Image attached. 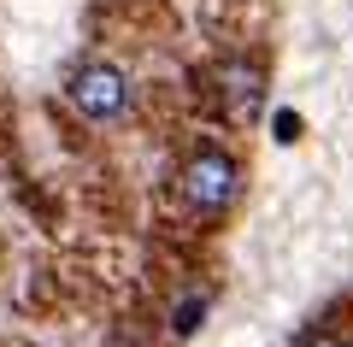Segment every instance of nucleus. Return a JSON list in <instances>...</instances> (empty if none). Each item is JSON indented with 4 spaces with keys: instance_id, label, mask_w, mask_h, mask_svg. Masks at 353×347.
<instances>
[{
    "instance_id": "2",
    "label": "nucleus",
    "mask_w": 353,
    "mask_h": 347,
    "mask_svg": "<svg viewBox=\"0 0 353 347\" xmlns=\"http://www.w3.org/2000/svg\"><path fill=\"white\" fill-rule=\"evenodd\" d=\"M71 106L83 112V118H124L130 106V77L118 71V65H83V71H71Z\"/></svg>"
},
{
    "instance_id": "1",
    "label": "nucleus",
    "mask_w": 353,
    "mask_h": 347,
    "mask_svg": "<svg viewBox=\"0 0 353 347\" xmlns=\"http://www.w3.org/2000/svg\"><path fill=\"white\" fill-rule=\"evenodd\" d=\"M236 183H241L236 159H224V153H212V148L183 165V200H189L194 212H224L230 200H236Z\"/></svg>"
},
{
    "instance_id": "4",
    "label": "nucleus",
    "mask_w": 353,
    "mask_h": 347,
    "mask_svg": "<svg viewBox=\"0 0 353 347\" xmlns=\"http://www.w3.org/2000/svg\"><path fill=\"white\" fill-rule=\"evenodd\" d=\"M201 312H206V300H201V295H194V300H183V312H176V330L189 335V330H194V318H201Z\"/></svg>"
},
{
    "instance_id": "5",
    "label": "nucleus",
    "mask_w": 353,
    "mask_h": 347,
    "mask_svg": "<svg viewBox=\"0 0 353 347\" xmlns=\"http://www.w3.org/2000/svg\"><path fill=\"white\" fill-rule=\"evenodd\" d=\"M306 347H353V341H336V335H318V341H306Z\"/></svg>"
},
{
    "instance_id": "3",
    "label": "nucleus",
    "mask_w": 353,
    "mask_h": 347,
    "mask_svg": "<svg viewBox=\"0 0 353 347\" xmlns=\"http://www.w3.org/2000/svg\"><path fill=\"white\" fill-rule=\"evenodd\" d=\"M259 83L265 77L253 71V65H224V71H218V95H230V112H236V118H248V112L259 106Z\"/></svg>"
}]
</instances>
